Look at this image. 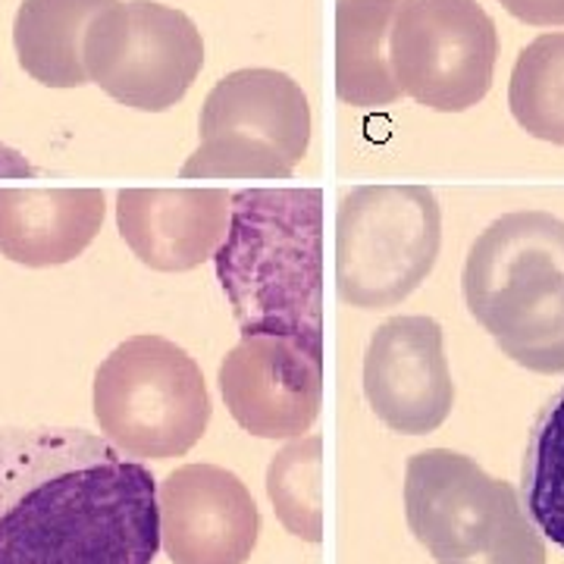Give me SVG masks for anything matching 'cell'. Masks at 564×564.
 <instances>
[{
    "instance_id": "1",
    "label": "cell",
    "mask_w": 564,
    "mask_h": 564,
    "mask_svg": "<svg viewBox=\"0 0 564 564\" xmlns=\"http://www.w3.org/2000/svg\"><path fill=\"white\" fill-rule=\"evenodd\" d=\"M158 480L85 430H0V564H154Z\"/></svg>"
},
{
    "instance_id": "2",
    "label": "cell",
    "mask_w": 564,
    "mask_h": 564,
    "mask_svg": "<svg viewBox=\"0 0 564 564\" xmlns=\"http://www.w3.org/2000/svg\"><path fill=\"white\" fill-rule=\"evenodd\" d=\"M217 280L242 336H276L323 358V192L232 195Z\"/></svg>"
},
{
    "instance_id": "3",
    "label": "cell",
    "mask_w": 564,
    "mask_h": 564,
    "mask_svg": "<svg viewBox=\"0 0 564 564\" xmlns=\"http://www.w3.org/2000/svg\"><path fill=\"white\" fill-rule=\"evenodd\" d=\"M464 302L505 358L533 373H564V220L514 210L467 251Z\"/></svg>"
},
{
    "instance_id": "4",
    "label": "cell",
    "mask_w": 564,
    "mask_h": 564,
    "mask_svg": "<svg viewBox=\"0 0 564 564\" xmlns=\"http://www.w3.org/2000/svg\"><path fill=\"white\" fill-rule=\"evenodd\" d=\"M404 518L436 564H545L521 492L452 448L408 458Z\"/></svg>"
},
{
    "instance_id": "5",
    "label": "cell",
    "mask_w": 564,
    "mask_h": 564,
    "mask_svg": "<svg viewBox=\"0 0 564 564\" xmlns=\"http://www.w3.org/2000/svg\"><path fill=\"white\" fill-rule=\"evenodd\" d=\"M95 421L129 458H180L210 423L202 367L163 336L126 339L95 373Z\"/></svg>"
},
{
    "instance_id": "6",
    "label": "cell",
    "mask_w": 564,
    "mask_h": 564,
    "mask_svg": "<svg viewBox=\"0 0 564 564\" xmlns=\"http://www.w3.org/2000/svg\"><path fill=\"white\" fill-rule=\"evenodd\" d=\"M443 245V210L426 185H361L336 210V292L361 311L402 304Z\"/></svg>"
},
{
    "instance_id": "7",
    "label": "cell",
    "mask_w": 564,
    "mask_h": 564,
    "mask_svg": "<svg viewBox=\"0 0 564 564\" xmlns=\"http://www.w3.org/2000/svg\"><path fill=\"white\" fill-rule=\"evenodd\" d=\"M202 148L182 176L285 180L311 144V104L302 85L276 69H239L214 85L202 107Z\"/></svg>"
},
{
    "instance_id": "8",
    "label": "cell",
    "mask_w": 564,
    "mask_h": 564,
    "mask_svg": "<svg viewBox=\"0 0 564 564\" xmlns=\"http://www.w3.org/2000/svg\"><path fill=\"white\" fill-rule=\"evenodd\" d=\"M82 61L88 82L113 101L163 113L188 95L204 66L198 25L176 7L154 0L110 3L85 32Z\"/></svg>"
},
{
    "instance_id": "9",
    "label": "cell",
    "mask_w": 564,
    "mask_h": 564,
    "mask_svg": "<svg viewBox=\"0 0 564 564\" xmlns=\"http://www.w3.org/2000/svg\"><path fill=\"white\" fill-rule=\"evenodd\" d=\"M499 57L496 22L477 0H402L389 63L399 91L440 113L484 101Z\"/></svg>"
},
{
    "instance_id": "10",
    "label": "cell",
    "mask_w": 564,
    "mask_h": 564,
    "mask_svg": "<svg viewBox=\"0 0 564 564\" xmlns=\"http://www.w3.org/2000/svg\"><path fill=\"white\" fill-rule=\"evenodd\" d=\"M161 549L173 564H248L261 511L248 486L217 464H185L158 484Z\"/></svg>"
},
{
    "instance_id": "11",
    "label": "cell",
    "mask_w": 564,
    "mask_h": 564,
    "mask_svg": "<svg viewBox=\"0 0 564 564\" xmlns=\"http://www.w3.org/2000/svg\"><path fill=\"white\" fill-rule=\"evenodd\" d=\"M443 326L433 317H392L367 345L364 395L373 414L402 436L440 430L455 408Z\"/></svg>"
},
{
    "instance_id": "12",
    "label": "cell",
    "mask_w": 564,
    "mask_h": 564,
    "mask_svg": "<svg viewBox=\"0 0 564 564\" xmlns=\"http://www.w3.org/2000/svg\"><path fill=\"white\" fill-rule=\"evenodd\" d=\"M232 421L261 440H299L321 417L323 358L276 336H242L220 364Z\"/></svg>"
},
{
    "instance_id": "13",
    "label": "cell",
    "mask_w": 564,
    "mask_h": 564,
    "mask_svg": "<svg viewBox=\"0 0 564 564\" xmlns=\"http://www.w3.org/2000/svg\"><path fill=\"white\" fill-rule=\"evenodd\" d=\"M232 214L223 188H122L117 223L122 242L144 267L185 273L217 254Z\"/></svg>"
},
{
    "instance_id": "14",
    "label": "cell",
    "mask_w": 564,
    "mask_h": 564,
    "mask_svg": "<svg viewBox=\"0 0 564 564\" xmlns=\"http://www.w3.org/2000/svg\"><path fill=\"white\" fill-rule=\"evenodd\" d=\"M98 188H0V254L22 267H61L101 232Z\"/></svg>"
},
{
    "instance_id": "15",
    "label": "cell",
    "mask_w": 564,
    "mask_h": 564,
    "mask_svg": "<svg viewBox=\"0 0 564 564\" xmlns=\"http://www.w3.org/2000/svg\"><path fill=\"white\" fill-rule=\"evenodd\" d=\"M402 0H336V95L351 107L399 101L389 32Z\"/></svg>"
},
{
    "instance_id": "16",
    "label": "cell",
    "mask_w": 564,
    "mask_h": 564,
    "mask_svg": "<svg viewBox=\"0 0 564 564\" xmlns=\"http://www.w3.org/2000/svg\"><path fill=\"white\" fill-rule=\"evenodd\" d=\"M117 0H22L13 22L20 66L47 88L88 85L82 44L85 32Z\"/></svg>"
},
{
    "instance_id": "17",
    "label": "cell",
    "mask_w": 564,
    "mask_h": 564,
    "mask_svg": "<svg viewBox=\"0 0 564 564\" xmlns=\"http://www.w3.org/2000/svg\"><path fill=\"white\" fill-rule=\"evenodd\" d=\"M521 502L543 540L564 549V383L530 430L521 467Z\"/></svg>"
},
{
    "instance_id": "18",
    "label": "cell",
    "mask_w": 564,
    "mask_h": 564,
    "mask_svg": "<svg viewBox=\"0 0 564 564\" xmlns=\"http://www.w3.org/2000/svg\"><path fill=\"white\" fill-rule=\"evenodd\" d=\"M508 107L527 135L564 144V32L530 41L511 69Z\"/></svg>"
},
{
    "instance_id": "19",
    "label": "cell",
    "mask_w": 564,
    "mask_h": 564,
    "mask_svg": "<svg viewBox=\"0 0 564 564\" xmlns=\"http://www.w3.org/2000/svg\"><path fill=\"white\" fill-rule=\"evenodd\" d=\"M323 443L321 436H299L273 455L267 467V496L280 524L304 543H321Z\"/></svg>"
},
{
    "instance_id": "20",
    "label": "cell",
    "mask_w": 564,
    "mask_h": 564,
    "mask_svg": "<svg viewBox=\"0 0 564 564\" xmlns=\"http://www.w3.org/2000/svg\"><path fill=\"white\" fill-rule=\"evenodd\" d=\"M514 20L527 25H564V0H499Z\"/></svg>"
}]
</instances>
